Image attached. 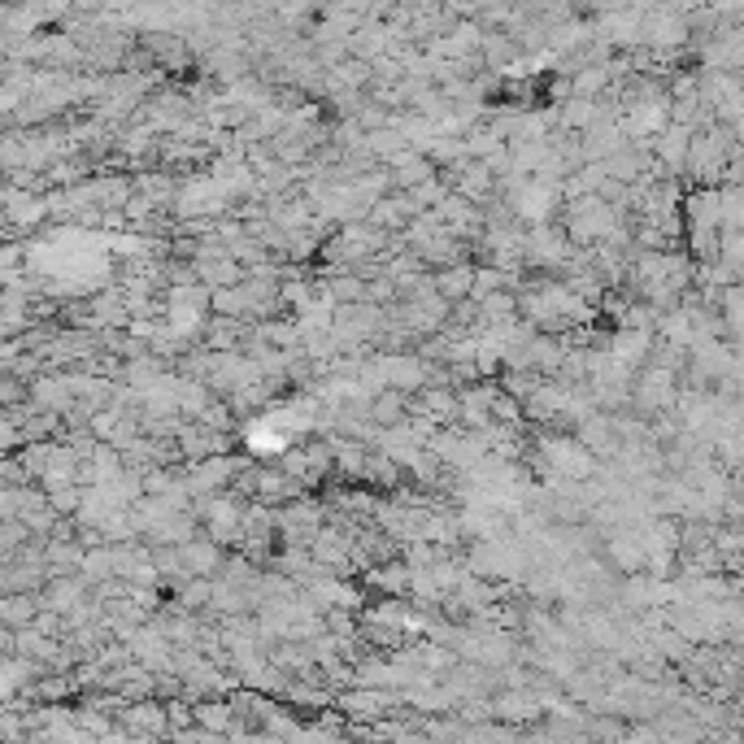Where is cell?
<instances>
[{
	"label": "cell",
	"mask_w": 744,
	"mask_h": 744,
	"mask_svg": "<svg viewBox=\"0 0 744 744\" xmlns=\"http://www.w3.org/2000/svg\"><path fill=\"white\" fill-rule=\"evenodd\" d=\"M123 722H126V727H140L144 736H166V731H170V719H166V710H161V705H152V701H140V705H131Z\"/></svg>",
	"instance_id": "1"
},
{
	"label": "cell",
	"mask_w": 744,
	"mask_h": 744,
	"mask_svg": "<svg viewBox=\"0 0 744 744\" xmlns=\"http://www.w3.org/2000/svg\"><path fill=\"white\" fill-rule=\"evenodd\" d=\"M192 719L214 736V731H223V727H231V705H223V701H209V705H197V714Z\"/></svg>",
	"instance_id": "2"
},
{
	"label": "cell",
	"mask_w": 744,
	"mask_h": 744,
	"mask_svg": "<svg viewBox=\"0 0 744 744\" xmlns=\"http://www.w3.org/2000/svg\"><path fill=\"white\" fill-rule=\"evenodd\" d=\"M440 292H445V297H457V292H471V271H466V274H462V271L445 274V283H440Z\"/></svg>",
	"instance_id": "3"
},
{
	"label": "cell",
	"mask_w": 744,
	"mask_h": 744,
	"mask_svg": "<svg viewBox=\"0 0 744 744\" xmlns=\"http://www.w3.org/2000/svg\"><path fill=\"white\" fill-rule=\"evenodd\" d=\"M374 418L379 422H400V400L397 397H383L374 405Z\"/></svg>",
	"instance_id": "4"
}]
</instances>
